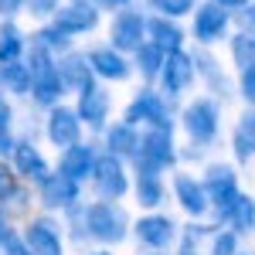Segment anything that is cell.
<instances>
[{"label":"cell","mask_w":255,"mask_h":255,"mask_svg":"<svg viewBox=\"0 0 255 255\" xmlns=\"http://www.w3.org/2000/svg\"><path fill=\"white\" fill-rule=\"evenodd\" d=\"M174 139H170V129L163 126H153L139 136V150H136V170L139 174H160L167 163H174Z\"/></svg>","instance_id":"cell-1"},{"label":"cell","mask_w":255,"mask_h":255,"mask_svg":"<svg viewBox=\"0 0 255 255\" xmlns=\"http://www.w3.org/2000/svg\"><path fill=\"white\" fill-rule=\"evenodd\" d=\"M85 228L99 242H123L126 238V211L113 201H96L85 208Z\"/></svg>","instance_id":"cell-2"},{"label":"cell","mask_w":255,"mask_h":255,"mask_svg":"<svg viewBox=\"0 0 255 255\" xmlns=\"http://www.w3.org/2000/svg\"><path fill=\"white\" fill-rule=\"evenodd\" d=\"M204 191H208V197L215 201L218 218H221V221L228 218L232 204H235L238 197H242V194H238V184H235V170H232V167H221V163L208 167V177H204Z\"/></svg>","instance_id":"cell-3"},{"label":"cell","mask_w":255,"mask_h":255,"mask_svg":"<svg viewBox=\"0 0 255 255\" xmlns=\"http://www.w3.org/2000/svg\"><path fill=\"white\" fill-rule=\"evenodd\" d=\"M184 129L194 143H208L218 133V106L211 99H194L184 109Z\"/></svg>","instance_id":"cell-4"},{"label":"cell","mask_w":255,"mask_h":255,"mask_svg":"<svg viewBox=\"0 0 255 255\" xmlns=\"http://www.w3.org/2000/svg\"><path fill=\"white\" fill-rule=\"evenodd\" d=\"M126 123H129V126H136V123H153V126L170 129V113H167V102H163L153 89H143V92L129 102V109H126Z\"/></svg>","instance_id":"cell-5"},{"label":"cell","mask_w":255,"mask_h":255,"mask_svg":"<svg viewBox=\"0 0 255 255\" xmlns=\"http://www.w3.org/2000/svg\"><path fill=\"white\" fill-rule=\"evenodd\" d=\"M92 180H96V191H99L102 201H116V197L126 194V170H123L119 157H113V153H102L99 157Z\"/></svg>","instance_id":"cell-6"},{"label":"cell","mask_w":255,"mask_h":255,"mask_svg":"<svg viewBox=\"0 0 255 255\" xmlns=\"http://www.w3.org/2000/svg\"><path fill=\"white\" fill-rule=\"evenodd\" d=\"M160 82H163V92H167V96L187 92V85L194 82V58H187L184 51H170L167 61H163Z\"/></svg>","instance_id":"cell-7"},{"label":"cell","mask_w":255,"mask_h":255,"mask_svg":"<svg viewBox=\"0 0 255 255\" xmlns=\"http://www.w3.org/2000/svg\"><path fill=\"white\" fill-rule=\"evenodd\" d=\"M79 129H82V116L75 109H51V116H48V139L55 143V146H75L79 143Z\"/></svg>","instance_id":"cell-8"},{"label":"cell","mask_w":255,"mask_h":255,"mask_svg":"<svg viewBox=\"0 0 255 255\" xmlns=\"http://www.w3.org/2000/svg\"><path fill=\"white\" fill-rule=\"evenodd\" d=\"M24 245H27V252L31 255H61V238H58V228L51 225V221H31L27 228H24Z\"/></svg>","instance_id":"cell-9"},{"label":"cell","mask_w":255,"mask_h":255,"mask_svg":"<svg viewBox=\"0 0 255 255\" xmlns=\"http://www.w3.org/2000/svg\"><path fill=\"white\" fill-rule=\"evenodd\" d=\"M41 201H44V208H72L79 201V180L65 174H51L41 184Z\"/></svg>","instance_id":"cell-10"},{"label":"cell","mask_w":255,"mask_h":255,"mask_svg":"<svg viewBox=\"0 0 255 255\" xmlns=\"http://www.w3.org/2000/svg\"><path fill=\"white\" fill-rule=\"evenodd\" d=\"M174 194L177 201L184 204V211L187 215H204L208 211V191H204V184H197L191 174H177L174 177Z\"/></svg>","instance_id":"cell-11"},{"label":"cell","mask_w":255,"mask_h":255,"mask_svg":"<svg viewBox=\"0 0 255 255\" xmlns=\"http://www.w3.org/2000/svg\"><path fill=\"white\" fill-rule=\"evenodd\" d=\"M96 163H99V157L92 153V146H89V143H85V146L75 143V146H68L65 157H61V174L72 177V180H85V177L96 174Z\"/></svg>","instance_id":"cell-12"},{"label":"cell","mask_w":255,"mask_h":255,"mask_svg":"<svg viewBox=\"0 0 255 255\" xmlns=\"http://www.w3.org/2000/svg\"><path fill=\"white\" fill-rule=\"evenodd\" d=\"M136 238L150 249H167L170 238H174V221L163 215H150V218H139L136 225Z\"/></svg>","instance_id":"cell-13"},{"label":"cell","mask_w":255,"mask_h":255,"mask_svg":"<svg viewBox=\"0 0 255 255\" xmlns=\"http://www.w3.org/2000/svg\"><path fill=\"white\" fill-rule=\"evenodd\" d=\"M58 72L65 89H75V92L92 89V61H85V55H65L58 61Z\"/></svg>","instance_id":"cell-14"},{"label":"cell","mask_w":255,"mask_h":255,"mask_svg":"<svg viewBox=\"0 0 255 255\" xmlns=\"http://www.w3.org/2000/svg\"><path fill=\"white\" fill-rule=\"evenodd\" d=\"M14 167H17V174H24L27 180H38V184H44L51 177L48 174V163L41 160L34 143H27V139H20L17 146H14Z\"/></svg>","instance_id":"cell-15"},{"label":"cell","mask_w":255,"mask_h":255,"mask_svg":"<svg viewBox=\"0 0 255 255\" xmlns=\"http://www.w3.org/2000/svg\"><path fill=\"white\" fill-rule=\"evenodd\" d=\"M79 116L92 126V129H102L106 126V116H109V96L102 89H85L79 92Z\"/></svg>","instance_id":"cell-16"},{"label":"cell","mask_w":255,"mask_h":255,"mask_svg":"<svg viewBox=\"0 0 255 255\" xmlns=\"http://www.w3.org/2000/svg\"><path fill=\"white\" fill-rule=\"evenodd\" d=\"M143 17H136V14H123V17H116V24H113V44L116 48H123V51H139L143 48Z\"/></svg>","instance_id":"cell-17"},{"label":"cell","mask_w":255,"mask_h":255,"mask_svg":"<svg viewBox=\"0 0 255 255\" xmlns=\"http://www.w3.org/2000/svg\"><path fill=\"white\" fill-rule=\"evenodd\" d=\"M61 92H65V82H61L58 65H55V68H48V72H38V75H34L31 96H34L38 106H55V102L61 99Z\"/></svg>","instance_id":"cell-18"},{"label":"cell","mask_w":255,"mask_h":255,"mask_svg":"<svg viewBox=\"0 0 255 255\" xmlns=\"http://www.w3.org/2000/svg\"><path fill=\"white\" fill-rule=\"evenodd\" d=\"M89 61H92V72H96V75H102V79H113V82L129 79V65L123 61V55H119V51L99 48V51H92V55H89Z\"/></svg>","instance_id":"cell-19"},{"label":"cell","mask_w":255,"mask_h":255,"mask_svg":"<svg viewBox=\"0 0 255 255\" xmlns=\"http://www.w3.org/2000/svg\"><path fill=\"white\" fill-rule=\"evenodd\" d=\"M225 24H228V17H225V10L221 7H201L194 17V34L201 41H218L221 38V31H225Z\"/></svg>","instance_id":"cell-20"},{"label":"cell","mask_w":255,"mask_h":255,"mask_svg":"<svg viewBox=\"0 0 255 255\" xmlns=\"http://www.w3.org/2000/svg\"><path fill=\"white\" fill-rule=\"evenodd\" d=\"M0 82H3V89H10V92H17V96H27L31 85H34V75H31L27 65L7 61V65H0Z\"/></svg>","instance_id":"cell-21"},{"label":"cell","mask_w":255,"mask_h":255,"mask_svg":"<svg viewBox=\"0 0 255 255\" xmlns=\"http://www.w3.org/2000/svg\"><path fill=\"white\" fill-rule=\"evenodd\" d=\"M136 150H139V136L133 133V126L129 123H116L109 129V153L113 157H136Z\"/></svg>","instance_id":"cell-22"},{"label":"cell","mask_w":255,"mask_h":255,"mask_svg":"<svg viewBox=\"0 0 255 255\" xmlns=\"http://www.w3.org/2000/svg\"><path fill=\"white\" fill-rule=\"evenodd\" d=\"M96 24V10L92 7H68L58 14V31L65 34H79V31H89Z\"/></svg>","instance_id":"cell-23"},{"label":"cell","mask_w":255,"mask_h":255,"mask_svg":"<svg viewBox=\"0 0 255 255\" xmlns=\"http://www.w3.org/2000/svg\"><path fill=\"white\" fill-rule=\"evenodd\" d=\"M225 221H228L235 232H252V228H255V201L242 194L235 204H232V211H228Z\"/></svg>","instance_id":"cell-24"},{"label":"cell","mask_w":255,"mask_h":255,"mask_svg":"<svg viewBox=\"0 0 255 255\" xmlns=\"http://www.w3.org/2000/svg\"><path fill=\"white\" fill-rule=\"evenodd\" d=\"M163 48H157V44H143L136 51V68L143 79H157L160 72H163Z\"/></svg>","instance_id":"cell-25"},{"label":"cell","mask_w":255,"mask_h":255,"mask_svg":"<svg viewBox=\"0 0 255 255\" xmlns=\"http://www.w3.org/2000/svg\"><path fill=\"white\" fill-rule=\"evenodd\" d=\"M136 197H139V204L157 208L160 201H163V184H160V177L157 174H139L136 177Z\"/></svg>","instance_id":"cell-26"},{"label":"cell","mask_w":255,"mask_h":255,"mask_svg":"<svg viewBox=\"0 0 255 255\" xmlns=\"http://www.w3.org/2000/svg\"><path fill=\"white\" fill-rule=\"evenodd\" d=\"M150 34L157 38V48H163V51H167V48H170V51H177V48H180V31H177L174 24L153 20V24H150Z\"/></svg>","instance_id":"cell-27"},{"label":"cell","mask_w":255,"mask_h":255,"mask_svg":"<svg viewBox=\"0 0 255 255\" xmlns=\"http://www.w3.org/2000/svg\"><path fill=\"white\" fill-rule=\"evenodd\" d=\"M20 48H24V41H20V34L7 24L3 31H0V61L7 65V61H17L20 55Z\"/></svg>","instance_id":"cell-28"},{"label":"cell","mask_w":255,"mask_h":255,"mask_svg":"<svg viewBox=\"0 0 255 255\" xmlns=\"http://www.w3.org/2000/svg\"><path fill=\"white\" fill-rule=\"evenodd\" d=\"M232 55H235V65L245 72V68H252L255 65V41H249V34H238L232 41Z\"/></svg>","instance_id":"cell-29"},{"label":"cell","mask_w":255,"mask_h":255,"mask_svg":"<svg viewBox=\"0 0 255 255\" xmlns=\"http://www.w3.org/2000/svg\"><path fill=\"white\" fill-rule=\"evenodd\" d=\"M204 235H208V228H201V225H191V228L184 232V242H180V255H194Z\"/></svg>","instance_id":"cell-30"},{"label":"cell","mask_w":255,"mask_h":255,"mask_svg":"<svg viewBox=\"0 0 255 255\" xmlns=\"http://www.w3.org/2000/svg\"><path fill=\"white\" fill-rule=\"evenodd\" d=\"M211 255H235V232H221L211 245Z\"/></svg>","instance_id":"cell-31"},{"label":"cell","mask_w":255,"mask_h":255,"mask_svg":"<svg viewBox=\"0 0 255 255\" xmlns=\"http://www.w3.org/2000/svg\"><path fill=\"white\" fill-rule=\"evenodd\" d=\"M235 153H238V160H252V157H255V143L245 136L242 129L235 133Z\"/></svg>","instance_id":"cell-32"},{"label":"cell","mask_w":255,"mask_h":255,"mask_svg":"<svg viewBox=\"0 0 255 255\" xmlns=\"http://www.w3.org/2000/svg\"><path fill=\"white\" fill-rule=\"evenodd\" d=\"M17 194V187H14V174L0 163V201H7V197Z\"/></svg>","instance_id":"cell-33"},{"label":"cell","mask_w":255,"mask_h":255,"mask_svg":"<svg viewBox=\"0 0 255 255\" xmlns=\"http://www.w3.org/2000/svg\"><path fill=\"white\" fill-rule=\"evenodd\" d=\"M242 96H245V99L255 106V65L242 72Z\"/></svg>","instance_id":"cell-34"},{"label":"cell","mask_w":255,"mask_h":255,"mask_svg":"<svg viewBox=\"0 0 255 255\" xmlns=\"http://www.w3.org/2000/svg\"><path fill=\"white\" fill-rule=\"evenodd\" d=\"M160 10H167V14H184L187 7H191V0H153Z\"/></svg>","instance_id":"cell-35"},{"label":"cell","mask_w":255,"mask_h":255,"mask_svg":"<svg viewBox=\"0 0 255 255\" xmlns=\"http://www.w3.org/2000/svg\"><path fill=\"white\" fill-rule=\"evenodd\" d=\"M238 129L255 143V113H245V119H242V126H238Z\"/></svg>","instance_id":"cell-36"},{"label":"cell","mask_w":255,"mask_h":255,"mask_svg":"<svg viewBox=\"0 0 255 255\" xmlns=\"http://www.w3.org/2000/svg\"><path fill=\"white\" fill-rule=\"evenodd\" d=\"M3 255H31V252H27L24 238H20V242H17V238H10V242H7V252H3Z\"/></svg>","instance_id":"cell-37"},{"label":"cell","mask_w":255,"mask_h":255,"mask_svg":"<svg viewBox=\"0 0 255 255\" xmlns=\"http://www.w3.org/2000/svg\"><path fill=\"white\" fill-rule=\"evenodd\" d=\"M7 126H10V106L0 96V133H7Z\"/></svg>","instance_id":"cell-38"},{"label":"cell","mask_w":255,"mask_h":255,"mask_svg":"<svg viewBox=\"0 0 255 255\" xmlns=\"http://www.w3.org/2000/svg\"><path fill=\"white\" fill-rule=\"evenodd\" d=\"M14 146H17V143L10 139V133H0V153H10Z\"/></svg>","instance_id":"cell-39"},{"label":"cell","mask_w":255,"mask_h":255,"mask_svg":"<svg viewBox=\"0 0 255 255\" xmlns=\"http://www.w3.org/2000/svg\"><path fill=\"white\" fill-rule=\"evenodd\" d=\"M31 7H34V14H48L51 0H31Z\"/></svg>","instance_id":"cell-40"},{"label":"cell","mask_w":255,"mask_h":255,"mask_svg":"<svg viewBox=\"0 0 255 255\" xmlns=\"http://www.w3.org/2000/svg\"><path fill=\"white\" fill-rule=\"evenodd\" d=\"M7 242H10V228H7V221L0 215V245H7Z\"/></svg>","instance_id":"cell-41"},{"label":"cell","mask_w":255,"mask_h":255,"mask_svg":"<svg viewBox=\"0 0 255 255\" xmlns=\"http://www.w3.org/2000/svg\"><path fill=\"white\" fill-rule=\"evenodd\" d=\"M17 3H20V0H0V10H3V14H14Z\"/></svg>","instance_id":"cell-42"},{"label":"cell","mask_w":255,"mask_h":255,"mask_svg":"<svg viewBox=\"0 0 255 255\" xmlns=\"http://www.w3.org/2000/svg\"><path fill=\"white\" fill-rule=\"evenodd\" d=\"M225 7H238V3H245V0H221Z\"/></svg>","instance_id":"cell-43"},{"label":"cell","mask_w":255,"mask_h":255,"mask_svg":"<svg viewBox=\"0 0 255 255\" xmlns=\"http://www.w3.org/2000/svg\"><path fill=\"white\" fill-rule=\"evenodd\" d=\"M92 255H109V252H92Z\"/></svg>","instance_id":"cell-44"},{"label":"cell","mask_w":255,"mask_h":255,"mask_svg":"<svg viewBox=\"0 0 255 255\" xmlns=\"http://www.w3.org/2000/svg\"><path fill=\"white\" fill-rule=\"evenodd\" d=\"M113 3H119V0H113Z\"/></svg>","instance_id":"cell-45"}]
</instances>
